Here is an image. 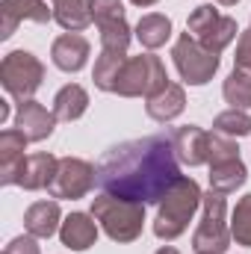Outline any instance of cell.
I'll return each instance as SVG.
<instances>
[{"instance_id":"6da1fadb","label":"cell","mask_w":251,"mask_h":254,"mask_svg":"<svg viewBox=\"0 0 251 254\" xmlns=\"http://www.w3.org/2000/svg\"><path fill=\"white\" fill-rule=\"evenodd\" d=\"M178 178L181 160L175 154L172 133L122 142L98 160V187L127 201L160 204V198Z\"/></svg>"},{"instance_id":"7a4b0ae2","label":"cell","mask_w":251,"mask_h":254,"mask_svg":"<svg viewBox=\"0 0 251 254\" xmlns=\"http://www.w3.org/2000/svg\"><path fill=\"white\" fill-rule=\"evenodd\" d=\"M201 198H204L201 187H198L192 178H184V175H181V178L166 190V195L160 198V204H157V219H154V234H157V240H166V243L178 240V237L189 228L195 210L201 207Z\"/></svg>"},{"instance_id":"3957f363","label":"cell","mask_w":251,"mask_h":254,"mask_svg":"<svg viewBox=\"0 0 251 254\" xmlns=\"http://www.w3.org/2000/svg\"><path fill=\"white\" fill-rule=\"evenodd\" d=\"M92 216L101 222L104 234L113 243H133V240H139V234L145 228V204L127 201V198L110 195V192H101L98 198H92Z\"/></svg>"},{"instance_id":"277c9868","label":"cell","mask_w":251,"mask_h":254,"mask_svg":"<svg viewBox=\"0 0 251 254\" xmlns=\"http://www.w3.org/2000/svg\"><path fill=\"white\" fill-rule=\"evenodd\" d=\"M231 225H228V201L225 195L210 190L201 198V222L192 234L195 254H225L231 249Z\"/></svg>"},{"instance_id":"5b68a950","label":"cell","mask_w":251,"mask_h":254,"mask_svg":"<svg viewBox=\"0 0 251 254\" xmlns=\"http://www.w3.org/2000/svg\"><path fill=\"white\" fill-rule=\"evenodd\" d=\"M169 83V74H166V65L160 63V57L154 54H142V57H130L119 74V83H116V95L122 98H151L157 95L160 89H166Z\"/></svg>"},{"instance_id":"8992f818","label":"cell","mask_w":251,"mask_h":254,"mask_svg":"<svg viewBox=\"0 0 251 254\" xmlns=\"http://www.w3.org/2000/svg\"><path fill=\"white\" fill-rule=\"evenodd\" d=\"M42 80H45V65L39 63V57H33L30 51H12V54L3 57L0 83L18 104L30 101L39 92Z\"/></svg>"},{"instance_id":"52a82bcc","label":"cell","mask_w":251,"mask_h":254,"mask_svg":"<svg viewBox=\"0 0 251 254\" xmlns=\"http://www.w3.org/2000/svg\"><path fill=\"white\" fill-rule=\"evenodd\" d=\"M187 33L192 39H198L207 51L222 54V51L237 39L240 27H237V21H234L231 15H222L213 3H201V6H195V12L189 15Z\"/></svg>"},{"instance_id":"ba28073f","label":"cell","mask_w":251,"mask_h":254,"mask_svg":"<svg viewBox=\"0 0 251 254\" xmlns=\"http://www.w3.org/2000/svg\"><path fill=\"white\" fill-rule=\"evenodd\" d=\"M172 60L175 68L181 74V80L189 86H204L213 80V74L219 71V54L207 51L198 39H192L189 33H184L175 48H172Z\"/></svg>"},{"instance_id":"9c48e42d","label":"cell","mask_w":251,"mask_h":254,"mask_svg":"<svg viewBox=\"0 0 251 254\" xmlns=\"http://www.w3.org/2000/svg\"><path fill=\"white\" fill-rule=\"evenodd\" d=\"M95 184H98V166H92V163H86L80 157H63L48 192L54 198L77 201V198H86L95 190Z\"/></svg>"},{"instance_id":"30bf717a","label":"cell","mask_w":251,"mask_h":254,"mask_svg":"<svg viewBox=\"0 0 251 254\" xmlns=\"http://www.w3.org/2000/svg\"><path fill=\"white\" fill-rule=\"evenodd\" d=\"M21 21L48 24L54 21V6H48V0H3L0 3V39L15 36Z\"/></svg>"},{"instance_id":"8fae6325","label":"cell","mask_w":251,"mask_h":254,"mask_svg":"<svg viewBox=\"0 0 251 254\" xmlns=\"http://www.w3.org/2000/svg\"><path fill=\"white\" fill-rule=\"evenodd\" d=\"M172 145H175L178 160L184 166H189V169L210 163V133L201 130V127H195V125L178 127L172 133Z\"/></svg>"},{"instance_id":"7c38bea8","label":"cell","mask_w":251,"mask_h":254,"mask_svg":"<svg viewBox=\"0 0 251 254\" xmlns=\"http://www.w3.org/2000/svg\"><path fill=\"white\" fill-rule=\"evenodd\" d=\"M15 127L30 139V142H45L51 133H54V127H57V116H54V110L48 113L39 101H21L18 104V110H15Z\"/></svg>"},{"instance_id":"4fadbf2b","label":"cell","mask_w":251,"mask_h":254,"mask_svg":"<svg viewBox=\"0 0 251 254\" xmlns=\"http://www.w3.org/2000/svg\"><path fill=\"white\" fill-rule=\"evenodd\" d=\"M27 136L15 127V130H3L0 133V184L3 187H12L18 184L21 178V169H24V148H27Z\"/></svg>"},{"instance_id":"5bb4252c","label":"cell","mask_w":251,"mask_h":254,"mask_svg":"<svg viewBox=\"0 0 251 254\" xmlns=\"http://www.w3.org/2000/svg\"><path fill=\"white\" fill-rule=\"evenodd\" d=\"M60 240L71 252H86L98 240V219L92 213H68L60 225Z\"/></svg>"},{"instance_id":"9a60e30c","label":"cell","mask_w":251,"mask_h":254,"mask_svg":"<svg viewBox=\"0 0 251 254\" xmlns=\"http://www.w3.org/2000/svg\"><path fill=\"white\" fill-rule=\"evenodd\" d=\"M89 54H92V48H89V42L80 33H65V36H60L51 45V60H54V65L60 71H68V74L86 68Z\"/></svg>"},{"instance_id":"2e32d148","label":"cell","mask_w":251,"mask_h":254,"mask_svg":"<svg viewBox=\"0 0 251 254\" xmlns=\"http://www.w3.org/2000/svg\"><path fill=\"white\" fill-rule=\"evenodd\" d=\"M145 110H148V116H151L154 122H160V125L175 122V119L187 110V92H184V86L166 83V89H160L157 95L148 98Z\"/></svg>"},{"instance_id":"e0dca14e","label":"cell","mask_w":251,"mask_h":254,"mask_svg":"<svg viewBox=\"0 0 251 254\" xmlns=\"http://www.w3.org/2000/svg\"><path fill=\"white\" fill-rule=\"evenodd\" d=\"M60 225H63V213L57 201H36L24 213V228L36 240H51L60 231Z\"/></svg>"},{"instance_id":"ac0fdd59","label":"cell","mask_w":251,"mask_h":254,"mask_svg":"<svg viewBox=\"0 0 251 254\" xmlns=\"http://www.w3.org/2000/svg\"><path fill=\"white\" fill-rule=\"evenodd\" d=\"M57 166H60V160H57L54 154H45V151H42V154H30V157L24 160L18 187H24V190H30V192L48 190L51 181H54V175H57Z\"/></svg>"},{"instance_id":"d6986e66","label":"cell","mask_w":251,"mask_h":254,"mask_svg":"<svg viewBox=\"0 0 251 254\" xmlns=\"http://www.w3.org/2000/svg\"><path fill=\"white\" fill-rule=\"evenodd\" d=\"M54 21L65 33H83L92 24V0H51Z\"/></svg>"},{"instance_id":"ffe728a7","label":"cell","mask_w":251,"mask_h":254,"mask_svg":"<svg viewBox=\"0 0 251 254\" xmlns=\"http://www.w3.org/2000/svg\"><path fill=\"white\" fill-rule=\"evenodd\" d=\"M249 181V169L240 157L234 160H222V163H210V190L222 192V195H231L237 192L243 184Z\"/></svg>"},{"instance_id":"44dd1931","label":"cell","mask_w":251,"mask_h":254,"mask_svg":"<svg viewBox=\"0 0 251 254\" xmlns=\"http://www.w3.org/2000/svg\"><path fill=\"white\" fill-rule=\"evenodd\" d=\"M136 39H139V45L148 48V51L163 48V45L172 39V18H169V15H160V12L142 15L139 24H136Z\"/></svg>"},{"instance_id":"7402d4cb","label":"cell","mask_w":251,"mask_h":254,"mask_svg":"<svg viewBox=\"0 0 251 254\" xmlns=\"http://www.w3.org/2000/svg\"><path fill=\"white\" fill-rule=\"evenodd\" d=\"M89 110V92L77 83H68L54 98V116L57 122H77Z\"/></svg>"},{"instance_id":"603a6c76","label":"cell","mask_w":251,"mask_h":254,"mask_svg":"<svg viewBox=\"0 0 251 254\" xmlns=\"http://www.w3.org/2000/svg\"><path fill=\"white\" fill-rule=\"evenodd\" d=\"M130 60L127 54H113V51H101V57L95 60V71H92V80L101 92H116V83H119V74L125 63Z\"/></svg>"},{"instance_id":"cb8c5ba5","label":"cell","mask_w":251,"mask_h":254,"mask_svg":"<svg viewBox=\"0 0 251 254\" xmlns=\"http://www.w3.org/2000/svg\"><path fill=\"white\" fill-rule=\"evenodd\" d=\"M231 237L237 240V246L251 249V192L237 201L231 213Z\"/></svg>"},{"instance_id":"d4e9b609","label":"cell","mask_w":251,"mask_h":254,"mask_svg":"<svg viewBox=\"0 0 251 254\" xmlns=\"http://www.w3.org/2000/svg\"><path fill=\"white\" fill-rule=\"evenodd\" d=\"M222 95H225V101H228L234 110H251V77L234 71V74L225 80Z\"/></svg>"},{"instance_id":"484cf974","label":"cell","mask_w":251,"mask_h":254,"mask_svg":"<svg viewBox=\"0 0 251 254\" xmlns=\"http://www.w3.org/2000/svg\"><path fill=\"white\" fill-rule=\"evenodd\" d=\"M213 130L222 133V136H231V139H240V136H249L251 133V116L246 110H228L222 116H216L213 122Z\"/></svg>"},{"instance_id":"4316f807","label":"cell","mask_w":251,"mask_h":254,"mask_svg":"<svg viewBox=\"0 0 251 254\" xmlns=\"http://www.w3.org/2000/svg\"><path fill=\"white\" fill-rule=\"evenodd\" d=\"M101 51H113V54H127L130 48V27L125 21H110V24H101Z\"/></svg>"},{"instance_id":"83f0119b","label":"cell","mask_w":251,"mask_h":254,"mask_svg":"<svg viewBox=\"0 0 251 254\" xmlns=\"http://www.w3.org/2000/svg\"><path fill=\"white\" fill-rule=\"evenodd\" d=\"M92 21L110 24V21H125V3L122 0H92Z\"/></svg>"},{"instance_id":"f1b7e54d","label":"cell","mask_w":251,"mask_h":254,"mask_svg":"<svg viewBox=\"0 0 251 254\" xmlns=\"http://www.w3.org/2000/svg\"><path fill=\"white\" fill-rule=\"evenodd\" d=\"M240 157V148H237V139L231 136H222V133H210V163H222V160H234Z\"/></svg>"},{"instance_id":"f546056e","label":"cell","mask_w":251,"mask_h":254,"mask_svg":"<svg viewBox=\"0 0 251 254\" xmlns=\"http://www.w3.org/2000/svg\"><path fill=\"white\" fill-rule=\"evenodd\" d=\"M234 71L251 77V30L240 33L237 39V57H234Z\"/></svg>"},{"instance_id":"4dcf8cb0","label":"cell","mask_w":251,"mask_h":254,"mask_svg":"<svg viewBox=\"0 0 251 254\" xmlns=\"http://www.w3.org/2000/svg\"><path fill=\"white\" fill-rule=\"evenodd\" d=\"M3 254H42V249H39L36 237H33V234H27V237H15V240L6 246V252H3Z\"/></svg>"},{"instance_id":"1f68e13d","label":"cell","mask_w":251,"mask_h":254,"mask_svg":"<svg viewBox=\"0 0 251 254\" xmlns=\"http://www.w3.org/2000/svg\"><path fill=\"white\" fill-rule=\"evenodd\" d=\"M6 119H9V104H6V101H0V125H3Z\"/></svg>"},{"instance_id":"d6a6232c","label":"cell","mask_w":251,"mask_h":254,"mask_svg":"<svg viewBox=\"0 0 251 254\" xmlns=\"http://www.w3.org/2000/svg\"><path fill=\"white\" fill-rule=\"evenodd\" d=\"M130 3H133V6H154L157 0H130Z\"/></svg>"},{"instance_id":"836d02e7","label":"cell","mask_w":251,"mask_h":254,"mask_svg":"<svg viewBox=\"0 0 251 254\" xmlns=\"http://www.w3.org/2000/svg\"><path fill=\"white\" fill-rule=\"evenodd\" d=\"M157 254H181V252H178V249H172V246H163Z\"/></svg>"},{"instance_id":"e575fe53","label":"cell","mask_w":251,"mask_h":254,"mask_svg":"<svg viewBox=\"0 0 251 254\" xmlns=\"http://www.w3.org/2000/svg\"><path fill=\"white\" fill-rule=\"evenodd\" d=\"M216 3H222V6H237L240 0H216Z\"/></svg>"}]
</instances>
